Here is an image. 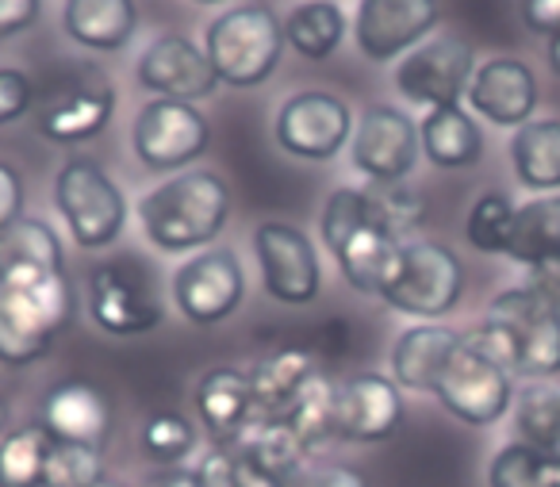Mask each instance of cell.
Returning <instances> with one entry per match:
<instances>
[{"instance_id":"obj_11","label":"cell","mask_w":560,"mask_h":487,"mask_svg":"<svg viewBox=\"0 0 560 487\" xmlns=\"http://www.w3.org/2000/svg\"><path fill=\"white\" fill-rule=\"evenodd\" d=\"M472 47L457 35H438L396 66V89L422 108H457L472 81Z\"/></svg>"},{"instance_id":"obj_23","label":"cell","mask_w":560,"mask_h":487,"mask_svg":"<svg viewBox=\"0 0 560 487\" xmlns=\"http://www.w3.org/2000/svg\"><path fill=\"white\" fill-rule=\"evenodd\" d=\"M315 372H319V364H315L312 349H304V346H280V349H272V353H265L261 361L254 364V372H249V384H254V415L284 418Z\"/></svg>"},{"instance_id":"obj_47","label":"cell","mask_w":560,"mask_h":487,"mask_svg":"<svg viewBox=\"0 0 560 487\" xmlns=\"http://www.w3.org/2000/svg\"><path fill=\"white\" fill-rule=\"evenodd\" d=\"M541 487H560V453H545Z\"/></svg>"},{"instance_id":"obj_24","label":"cell","mask_w":560,"mask_h":487,"mask_svg":"<svg viewBox=\"0 0 560 487\" xmlns=\"http://www.w3.org/2000/svg\"><path fill=\"white\" fill-rule=\"evenodd\" d=\"M465 334L450 331V326L422 323L399 334V341L392 346V376L407 392H434L438 376H442L450 353L460 346Z\"/></svg>"},{"instance_id":"obj_39","label":"cell","mask_w":560,"mask_h":487,"mask_svg":"<svg viewBox=\"0 0 560 487\" xmlns=\"http://www.w3.org/2000/svg\"><path fill=\"white\" fill-rule=\"evenodd\" d=\"M223 453H226V472H223L226 487H296L300 484V479H289V476H280V472L265 468V464L254 461L249 453H238V449H223Z\"/></svg>"},{"instance_id":"obj_22","label":"cell","mask_w":560,"mask_h":487,"mask_svg":"<svg viewBox=\"0 0 560 487\" xmlns=\"http://www.w3.org/2000/svg\"><path fill=\"white\" fill-rule=\"evenodd\" d=\"M196 410L215 445H231L246 422L254 418V384L249 372L234 369V364H219V369L203 372L196 384Z\"/></svg>"},{"instance_id":"obj_32","label":"cell","mask_w":560,"mask_h":487,"mask_svg":"<svg viewBox=\"0 0 560 487\" xmlns=\"http://www.w3.org/2000/svg\"><path fill=\"white\" fill-rule=\"evenodd\" d=\"M50 438L43 426H20L0 438V487H43Z\"/></svg>"},{"instance_id":"obj_46","label":"cell","mask_w":560,"mask_h":487,"mask_svg":"<svg viewBox=\"0 0 560 487\" xmlns=\"http://www.w3.org/2000/svg\"><path fill=\"white\" fill-rule=\"evenodd\" d=\"M154 487H208V479H203L200 472H188V468H173V472H165V476L158 479Z\"/></svg>"},{"instance_id":"obj_12","label":"cell","mask_w":560,"mask_h":487,"mask_svg":"<svg viewBox=\"0 0 560 487\" xmlns=\"http://www.w3.org/2000/svg\"><path fill=\"white\" fill-rule=\"evenodd\" d=\"M254 254L261 265V285L277 303H312L323 285V265L312 239L292 223H261L254 231Z\"/></svg>"},{"instance_id":"obj_35","label":"cell","mask_w":560,"mask_h":487,"mask_svg":"<svg viewBox=\"0 0 560 487\" xmlns=\"http://www.w3.org/2000/svg\"><path fill=\"white\" fill-rule=\"evenodd\" d=\"M104 484V456L93 445H66L50 441L43 487H101Z\"/></svg>"},{"instance_id":"obj_3","label":"cell","mask_w":560,"mask_h":487,"mask_svg":"<svg viewBox=\"0 0 560 487\" xmlns=\"http://www.w3.org/2000/svg\"><path fill=\"white\" fill-rule=\"evenodd\" d=\"M323 242L335 254L346 285L358 292H376L399 239L384 223L373 193L365 188H338L323 204Z\"/></svg>"},{"instance_id":"obj_8","label":"cell","mask_w":560,"mask_h":487,"mask_svg":"<svg viewBox=\"0 0 560 487\" xmlns=\"http://www.w3.org/2000/svg\"><path fill=\"white\" fill-rule=\"evenodd\" d=\"M434 395L453 418L468 426H491L506 415L514 399L511 372L488 357L472 338H460V346L450 353L442 376L434 384Z\"/></svg>"},{"instance_id":"obj_6","label":"cell","mask_w":560,"mask_h":487,"mask_svg":"<svg viewBox=\"0 0 560 487\" xmlns=\"http://www.w3.org/2000/svg\"><path fill=\"white\" fill-rule=\"evenodd\" d=\"M465 269L457 254L442 242H399L384 269L376 295L399 315L415 318H442L457 308Z\"/></svg>"},{"instance_id":"obj_36","label":"cell","mask_w":560,"mask_h":487,"mask_svg":"<svg viewBox=\"0 0 560 487\" xmlns=\"http://www.w3.org/2000/svg\"><path fill=\"white\" fill-rule=\"evenodd\" d=\"M142 449L158 464H180L196 449V426L177 410H158L142 426Z\"/></svg>"},{"instance_id":"obj_25","label":"cell","mask_w":560,"mask_h":487,"mask_svg":"<svg viewBox=\"0 0 560 487\" xmlns=\"http://www.w3.org/2000/svg\"><path fill=\"white\" fill-rule=\"evenodd\" d=\"M62 273V242L43 219L20 216L0 231V280H39Z\"/></svg>"},{"instance_id":"obj_4","label":"cell","mask_w":560,"mask_h":487,"mask_svg":"<svg viewBox=\"0 0 560 487\" xmlns=\"http://www.w3.org/2000/svg\"><path fill=\"white\" fill-rule=\"evenodd\" d=\"M73 292L66 273L39 280H0V364L24 369L55 349L70 326Z\"/></svg>"},{"instance_id":"obj_28","label":"cell","mask_w":560,"mask_h":487,"mask_svg":"<svg viewBox=\"0 0 560 487\" xmlns=\"http://www.w3.org/2000/svg\"><path fill=\"white\" fill-rule=\"evenodd\" d=\"M514 173L534 193L560 188V119H534L522 124L511 139Z\"/></svg>"},{"instance_id":"obj_34","label":"cell","mask_w":560,"mask_h":487,"mask_svg":"<svg viewBox=\"0 0 560 487\" xmlns=\"http://www.w3.org/2000/svg\"><path fill=\"white\" fill-rule=\"evenodd\" d=\"M514 200L506 193H483L480 200L472 204L468 211V223H465V239L472 242V250L480 254H506L511 246V234H514Z\"/></svg>"},{"instance_id":"obj_13","label":"cell","mask_w":560,"mask_h":487,"mask_svg":"<svg viewBox=\"0 0 560 487\" xmlns=\"http://www.w3.org/2000/svg\"><path fill=\"white\" fill-rule=\"evenodd\" d=\"M246 277L231 250H200L173 273V303L196 326H215L238 311Z\"/></svg>"},{"instance_id":"obj_16","label":"cell","mask_w":560,"mask_h":487,"mask_svg":"<svg viewBox=\"0 0 560 487\" xmlns=\"http://www.w3.org/2000/svg\"><path fill=\"white\" fill-rule=\"evenodd\" d=\"M404 422V395L399 384L381 372H358L346 376L335 392V430L342 441L373 445L388 441Z\"/></svg>"},{"instance_id":"obj_40","label":"cell","mask_w":560,"mask_h":487,"mask_svg":"<svg viewBox=\"0 0 560 487\" xmlns=\"http://www.w3.org/2000/svg\"><path fill=\"white\" fill-rule=\"evenodd\" d=\"M32 81L24 70H0V127L16 124L32 108Z\"/></svg>"},{"instance_id":"obj_9","label":"cell","mask_w":560,"mask_h":487,"mask_svg":"<svg viewBox=\"0 0 560 487\" xmlns=\"http://www.w3.org/2000/svg\"><path fill=\"white\" fill-rule=\"evenodd\" d=\"M135 158L154 173H173L192 165L208 150L211 124L196 104L185 101H150L135 119Z\"/></svg>"},{"instance_id":"obj_20","label":"cell","mask_w":560,"mask_h":487,"mask_svg":"<svg viewBox=\"0 0 560 487\" xmlns=\"http://www.w3.org/2000/svg\"><path fill=\"white\" fill-rule=\"evenodd\" d=\"M39 426L50 441L104 449L112 433V403L104 399L101 387L85 384V380H66L47 392Z\"/></svg>"},{"instance_id":"obj_48","label":"cell","mask_w":560,"mask_h":487,"mask_svg":"<svg viewBox=\"0 0 560 487\" xmlns=\"http://www.w3.org/2000/svg\"><path fill=\"white\" fill-rule=\"evenodd\" d=\"M549 66H552V73H560V32L549 39Z\"/></svg>"},{"instance_id":"obj_31","label":"cell","mask_w":560,"mask_h":487,"mask_svg":"<svg viewBox=\"0 0 560 487\" xmlns=\"http://www.w3.org/2000/svg\"><path fill=\"white\" fill-rule=\"evenodd\" d=\"M335 392H338V384L319 369L312 380H307L304 392L296 395V403L289 407V415L280 418V422L296 433L300 445H304L307 453H312V449H319V445H327L330 438H338V430H335Z\"/></svg>"},{"instance_id":"obj_14","label":"cell","mask_w":560,"mask_h":487,"mask_svg":"<svg viewBox=\"0 0 560 487\" xmlns=\"http://www.w3.org/2000/svg\"><path fill=\"white\" fill-rule=\"evenodd\" d=\"M438 0H361L353 20V39L369 62H392L422 47L438 27Z\"/></svg>"},{"instance_id":"obj_27","label":"cell","mask_w":560,"mask_h":487,"mask_svg":"<svg viewBox=\"0 0 560 487\" xmlns=\"http://www.w3.org/2000/svg\"><path fill=\"white\" fill-rule=\"evenodd\" d=\"M419 142L438 170H468L480 162L483 135L465 108H434L419 127Z\"/></svg>"},{"instance_id":"obj_50","label":"cell","mask_w":560,"mask_h":487,"mask_svg":"<svg viewBox=\"0 0 560 487\" xmlns=\"http://www.w3.org/2000/svg\"><path fill=\"white\" fill-rule=\"evenodd\" d=\"M196 4H223V0H196Z\"/></svg>"},{"instance_id":"obj_7","label":"cell","mask_w":560,"mask_h":487,"mask_svg":"<svg viewBox=\"0 0 560 487\" xmlns=\"http://www.w3.org/2000/svg\"><path fill=\"white\" fill-rule=\"evenodd\" d=\"M55 204L81 250H104L124 234L127 200L119 185L93 162L70 158L55 177Z\"/></svg>"},{"instance_id":"obj_5","label":"cell","mask_w":560,"mask_h":487,"mask_svg":"<svg viewBox=\"0 0 560 487\" xmlns=\"http://www.w3.org/2000/svg\"><path fill=\"white\" fill-rule=\"evenodd\" d=\"M203 55L223 85L254 89L277 73L284 55V24L265 4H242L203 27Z\"/></svg>"},{"instance_id":"obj_30","label":"cell","mask_w":560,"mask_h":487,"mask_svg":"<svg viewBox=\"0 0 560 487\" xmlns=\"http://www.w3.org/2000/svg\"><path fill=\"white\" fill-rule=\"evenodd\" d=\"M346 39V16L335 0H307L284 20V43L307 62L330 58Z\"/></svg>"},{"instance_id":"obj_15","label":"cell","mask_w":560,"mask_h":487,"mask_svg":"<svg viewBox=\"0 0 560 487\" xmlns=\"http://www.w3.org/2000/svg\"><path fill=\"white\" fill-rule=\"evenodd\" d=\"M419 127L388 104H373L353 131V165L376 185H399L419 162Z\"/></svg>"},{"instance_id":"obj_10","label":"cell","mask_w":560,"mask_h":487,"mask_svg":"<svg viewBox=\"0 0 560 487\" xmlns=\"http://www.w3.org/2000/svg\"><path fill=\"white\" fill-rule=\"evenodd\" d=\"M277 147L304 162H330L353 135V112L335 93H296L277 112Z\"/></svg>"},{"instance_id":"obj_38","label":"cell","mask_w":560,"mask_h":487,"mask_svg":"<svg viewBox=\"0 0 560 487\" xmlns=\"http://www.w3.org/2000/svg\"><path fill=\"white\" fill-rule=\"evenodd\" d=\"M369 193H373V200H376V208H381L384 223L392 227V234H396L399 242H404L407 231H415V227H419L422 200L404 185V181H399V185H376V188H369Z\"/></svg>"},{"instance_id":"obj_37","label":"cell","mask_w":560,"mask_h":487,"mask_svg":"<svg viewBox=\"0 0 560 487\" xmlns=\"http://www.w3.org/2000/svg\"><path fill=\"white\" fill-rule=\"evenodd\" d=\"M541 468H545V453L526 441H511L495 453L488 468V484L491 487H541Z\"/></svg>"},{"instance_id":"obj_43","label":"cell","mask_w":560,"mask_h":487,"mask_svg":"<svg viewBox=\"0 0 560 487\" xmlns=\"http://www.w3.org/2000/svg\"><path fill=\"white\" fill-rule=\"evenodd\" d=\"M296 487H369V484L350 464H323V468H315V472H304Z\"/></svg>"},{"instance_id":"obj_1","label":"cell","mask_w":560,"mask_h":487,"mask_svg":"<svg viewBox=\"0 0 560 487\" xmlns=\"http://www.w3.org/2000/svg\"><path fill=\"white\" fill-rule=\"evenodd\" d=\"M147 239L165 254H192L219 239L231 219V188L211 170H185L139 200Z\"/></svg>"},{"instance_id":"obj_29","label":"cell","mask_w":560,"mask_h":487,"mask_svg":"<svg viewBox=\"0 0 560 487\" xmlns=\"http://www.w3.org/2000/svg\"><path fill=\"white\" fill-rule=\"evenodd\" d=\"M506 257L526 269L545 262H560V196H537L522 204L514 216V234Z\"/></svg>"},{"instance_id":"obj_42","label":"cell","mask_w":560,"mask_h":487,"mask_svg":"<svg viewBox=\"0 0 560 487\" xmlns=\"http://www.w3.org/2000/svg\"><path fill=\"white\" fill-rule=\"evenodd\" d=\"M39 20V0H0V39L27 32Z\"/></svg>"},{"instance_id":"obj_41","label":"cell","mask_w":560,"mask_h":487,"mask_svg":"<svg viewBox=\"0 0 560 487\" xmlns=\"http://www.w3.org/2000/svg\"><path fill=\"white\" fill-rule=\"evenodd\" d=\"M24 216V177L16 165L0 162V231Z\"/></svg>"},{"instance_id":"obj_17","label":"cell","mask_w":560,"mask_h":487,"mask_svg":"<svg viewBox=\"0 0 560 487\" xmlns=\"http://www.w3.org/2000/svg\"><path fill=\"white\" fill-rule=\"evenodd\" d=\"M139 81L142 89L158 96V101H208L219 93V73L211 70L208 55L185 35H162L154 39L139 58Z\"/></svg>"},{"instance_id":"obj_2","label":"cell","mask_w":560,"mask_h":487,"mask_svg":"<svg viewBox=\"0 0 560 487\" xmlns=\"http://www.w3.org/2000/svg\"><path fill=\"white\" fill-rule=\"evenodd\" d=\"M472 341L511 376L545 380L560 372V315L534 288H506L491 300Z\"/></svg>"},{"instance_id":"obj_18","label":"cell","mask_w":560,"mask_h":487,"mask_svg":"<svg viewBox=\"0 0 560 487\" xmlns=\"http://www.w3.org/2000/svg\"><path fill=\"white\" fill-rule=\"evenodd\" d=\"M112 112H116V89L104 78L101 70H85L55 93V101L39 112L35 127H39L43 139L62 142V147H78L89 142L108 127Z\"/></svg>"},{"instance_id":"obj_33","label":"cell","mask_w":560,"mask_h":487,"mask_svg":"<svg viewBox=\"0 0 560 487\" xmlns=\"http://www.w3.org/2000/svg\"><path fill=\"white\" fill-rule=\"evenodd\" d=\"M514 426L526 445L541 453H560V392L549 384H529L518 395L514 407Z\"/></svg>"},{"instance_id":"obj_49","label":"cell","mask_w":560,"mask_h":487,"mask_svg":"<svg viewBox=\"0 0 560 487\" xmlns=\"http://www.w3.org/2000/svg\"><path fill=\"white\" fill-rule=\"evenodd\" d=\"M4 433H9V403L0 399V438H4Z\"/></svg>"},{"instance_id":"obj_44","label":"cell","mask_w":560,"mask_h":487,"mask_svg":"<svg viewBox=\"0 0 560 487\" xmlns=\"http://www.w3.org/2000/svg\"><path fill=\"white\" fill-rule=\"evenodd\" d=\"M522 20H526L529 32L552 39L560 32V0H526L522 4Z\"/></svg>"},{"instance_id":"obj_26","label":"cell","mask_w":560,"mask_h":487,"mask_svg":"<svg viewBox=\"0 0 560 487\" xmlns=\"http://www.w3.org/2000/svg\"><path fill=\"white\" fill-rule=\"evenodd\" d=\"M62 27L85 50H124L139 27L135 0H66Z\"/></svg>"},{"instance_id":"obj_21","label":"cell","mask_w":560,"mask_h":487,"mask_svg":"<svg viewBox=\"0 0 560 487\" xmlns=\"http://www.w3.org/2000/svg\"><path fill=\"white\" fill-rule=\"evenodd\" d=\"M468 104L495 127L529 124L537 108V78L518 58H491L468 81Z\"/></svg>"},{"instance_id":"obj_19","label":"cell","mask_w":560,"mask_h":487,"mask_svg":"<svg viewBox=\"0 0 560 487\" xmlns=\"http://www.w3.org/2000/svg\"><path fill=\"white\" fill-rule=\"evenodd\" d=\"M89 315L101 331L135 338L162 323V303L154 288L119 265H101L89 277Z\"/></svg>"},{"instance_id":"obj_45","label":"cell","mask_w":560,"mask_h":487,"mask_svg":"<svg viewBox=\"0 0 560 487\" xmlns=\"http://www.w3.org/2000/svg\"><path fill=\"white\" fill-rule=\"evenodd\" d=\"M526 288H534L545 303L560 315V262H545V265H534L529 269V280Z\"/></svg>"}]
</instances>
